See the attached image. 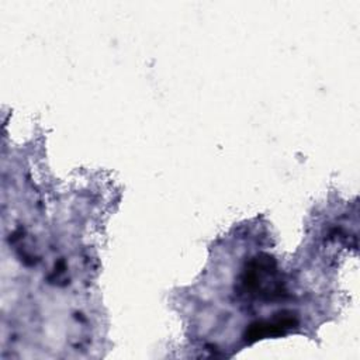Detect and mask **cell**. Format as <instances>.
<instances>
[{"mask_svg": "<svg viewBox=\"0 0 360 360\" xmlns=\"http://www.w3.org/2000/svg\"><path fill=\"white\" fill-rule=\"evenodd\" d=\"M238 288L243 297L259 301H276L287 294L277 262L267 253H259L246 262Z\"/></svg>", "mask_w": 360, "mask_h": 360, "instance_id": "obj_1", "label": "cell"}, {"mask_svg": "<svg viewBox=\"0 0 360 360\" xmlns=\"http://www.w3.org/2000/svg\"><path fill=\"white\" fill-rule=\"evenodd\" d=\"M297 326H298L297 314L294 311L283 309L273 314L267 319H259L256 322H252L246 328L243 338L246 343H255L266 338L284 336Z\"/></svg>", "mask_w": 360, "mask_h": 360, "instance_id": "obj_2", "label": "cell"}]
</instances>
